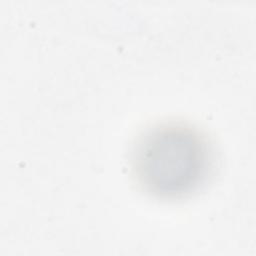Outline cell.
<instances>
[{"label":"cell","instance_id":"cell-1","mask_svg":"<svg viewBox=\"0 0 256 256\" xmlns=\"http://www.w3.org/2000/svg\"><path fill=\"white\" fill-rule=\"evenodd\" d=\"M213 151L207 136L178 120L155 123L135 140L130 167L137 184L157 198H181L207 180Z\"/></svg>","mask_w":256,"mask_h":256}]
</instances>
